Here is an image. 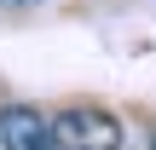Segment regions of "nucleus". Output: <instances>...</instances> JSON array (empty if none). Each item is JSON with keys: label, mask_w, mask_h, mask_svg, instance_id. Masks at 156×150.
<instances>
[{"label": "nucleus", "mask_w": 156, "mask_h": 150, "mask_svg": "<svg viewBox=\"0 0 156 150\" xmlns=\"http://www.w3.org/2000/svg\"><path fill=\"white\" fill-rule=\"evenodd\" d=\"M52 150H122V121L98 104H75L52 116Z\"/></svg>", "instance_id": "1"}, {"label": "nucleus", "mask_w": 156, "mask_h": 150, "mask_svg": "<svg viewBox=\"0 0 156 150\" xmlns=\"http://www.w3.org/2000/svg\"><path fill=\"white\" fill-rule=\"evenodd\" d=\"M0 150H52V121L41 110H6L0 116Z\"/></svg>", "instance_id": "2"}, {"label": "nucleus", "mask_w": 156, "mask_h": 150, "mask_svg": "<svg viewBox=\"0 0 156 150\" xmlns=\"http://www.w3.org/2000/svg\"><path fill=\"white\" fill-rule=\"evenodd\" d=\"M0 6H41V0H0Z\"/></svg>", "instance_id": "3"}]
</instances>
